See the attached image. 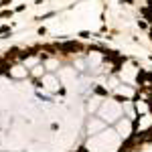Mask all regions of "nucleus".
<instances>
[{
	"label": "nucleus",
	"mask_w": 152,
	"mask_h": 152,
	"mask_svg": "<svg viewBox=\"0 0 152 152\" xmlns=\"http://www.w3.org/2000/svg\"><path fill=\"white\" fill-rule=\"evenodd\" d=\"M35 4H43V0H35Z\"/></svg>",
	"instance_id": "14"
},
{
	"label": "nucleus",
	"mask_w": 152,
	"mask_h": 152,
	"mask_svg": "<svg viewBox=\"0 0 152 152\" xmlns=\"http://www.w3.org/2000/svg\"><path fill=\"white\" fill-rule=\"evenodd\" d=\"M150 39H152V33H150Z\"/></svg>",
	"instance_id": "15"
},
{
	"label": "nucleus",
	"mask_w": 152,
	"mask_h": 152,
	"mask_svg": "<svg viewBox=\"0 0 152 152\" xmlns=\"http://www.w3.org/2000/svg\"><path fill=\"white\" fill-rule=\"evenodd\" d=\"M79 37H81V39H89V37H91V33H89V31H81Z\"/></svg>",
	"instance_id": "8"
},
{
	"label": "nucleus",
	"mask_w": 152,
	"mask_h": 152,
	"mask_svg": "<svg viewBox=\"0 0 152 152\" xmlns=\"http://www.w3.org/2000/svg\"><path fill=\"white\" fill-rule=\"evenodd\" d=\"M25 8H27V4H18V6H16V10H14V12H22V10H25Z\"/></svg>",
	"instance_id": "10"
},
{
	"label": "nucleus",
	"mask_w": 152,
	"mask_h": 152,
	"mask_svg": "<svg viewBox=\"0 0 152 152\" xmlns=\"http://www.w3.org/2000/svg\"><path fill=\"white\" fill-rule=\"evenodd\" d=\"M93 93H95V95H108V89L102 87V85H95V87H93Z\"/></svg>",
	"instance_id": "5"
},
{
	"label": "nucleus",
	"mask_w": 152,
	"mask_h": 152,
	"mask_svg": "<svg viewBox=\"0 0 152 152\" xmlns=\"http://www.w3.org/2000/svg\"><path fill=\"white\" fill-rule=\"evenodd\" d=\"M130 134H134V124H132V120H128V118L120 120V122H118V136L128 138Z\"/></svg>",
	"instance_id": "2"
},
{
	"label": "nucleus",
	"mask_w": 152,
	"mask_h": 152,
	"mask_svg": "<svg viewBox=\"0 0 152 152\" xmlns=\"http://www.w3.org/2000/svg\"><path fill=\"white\" fill-rule=\"evenodd\" d=\"M138 27H140V29H148V25H146L144 20H138Z\"/></svg>",
	"instance_id": "11"
},
{
	"label": "nucleus",
	"mask_w": 152,
	"mask_h": 152,
	"mask_svg": "<svg viewBox=\"0 0 152 152\" xmlns=\"http://www.w3.org/2000/svg\"><path fill=\"white\" fill-rule=\"evenodd\" d=\"M99 114H102V120L104 122H116L118 118H122V110H120V104H114V102H108V104H104L102 106V110H99Z\"/></svg>",
	"instance_id": "1"
},
{
	"label": "nucleus",
	"mask_w": 152,
	"mask_h": 152,
	"mask_svg": "<svg viewBox=\"0 0 152 152\" xmlns=\"http://www.w3.org/2000/svg\"><path fill=\"white\" fill-rule=\"evenodd\" d=\"M87 128H89V132H93V130H97V128H104V122H95V120L91 122V120H89Z\"/></svg>",
	"instance_id": "4"
},
{
	"label": "nucleus",
	"mask_w": 152,
	"mask_h": 152,
	"mask_svg": "<svg viewBox=\"0 0 152 152\" xmlns=\"http://www.w3.org/2000/svg\"><path fill=\"white\" fill-rule=\"evenodd\" d=\"M12 4V0H0V8H4V6H10Z\"/></svg>",
	"instance_id": "9"
},
{
	"label": "nucleus",
	"mask_w": 152,
	"mask_h": 152,
	"mask_svg": "<svg viewBox=\"0 0 152 152\" xmlns=\"http://www.w3.org/2000/svg\"><path fill=\"white\" fill-rule=\"evenodd\" d=\"M148 8H150V10H152V0H148Z\"/></svg>",
	"instance_id": "13"
},
{
	"label": "nucleus",
	"mask_w": 152,
	"mask_h": 152,
	"mask_svg": "<svg viewBox=\"0 0 152 152\" xmlns=\"http://www.w3.org/2000/svg\"><path fill=\"white\" fill-rule=\"evenodd\" d=\"M57 51H61V53H77V51H81V45L77 41H65V43L57 45Z\"/></svg>",
	"instance_id": "3"
},
{
	"label": "nucleus",
	"mask_w": 152,
	"mask_h": 152,
	"mask_svg": "<svg viewBox=\"0 0 152 152\" xmlns=\"http://www.w3.org/2000/svg\"><path fill=\"white\" fill-rule=\"evenodd\" d=\"M14 14V10H4V12H0V18H10Z\"/></svg>",
	"instance_id": "7"
},
{
	"label": "nucleus",
	"mask_w": 152,
	"mask_h": 152,
	"mask_svg": "<svg viewBox=\"0 0 152 152\" xmlns=\"http://www.w3.org/2000/svg\"><path fill=\"white\" fill-rule=\"evenodd\" d=\"M77 152H89V150H87L85 146H81V148H79V150H77Z\"/></svg>",
	"instance_id": "12"
},
{
	"label": "nucleus",
	"mask_w": 152,
	"mask_h": 152,
	"mask_svg": "<svg viewBox=\"0 0 152 152\" xmlns=\"http://www.w3.org/2000/svg\"><path fill=\"white\" fill-rule=\"evenodd\" d=\"M87 110H89V112H95V110H97V99H91V102L87 104Z\"/></svg>",
	"instance_id": "6"
}]
</instances>
